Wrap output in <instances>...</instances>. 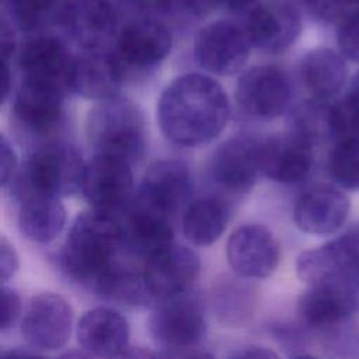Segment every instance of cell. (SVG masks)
I'll list each match as a JSON object with an SVG mask.
<instances>
[{
    "label": "cell",
    "mask_w": 359,
    "mask_h": 359,
    "mask_svg": "<svg viewBox=\"0 0 359 359\" xmlns=\"http://www.w3.org/2000/svg\"><path fill=\"white\" fill-rule=\"evenodd\" d=\"M230 104L223 88L205 74H184L163 91L157 116L161 132L172 143L198 147L224 129Z\"/></svg>",
    "instance_id": "1"
},
{
    "label": "cell",
    "mask_w": 359,
    "mask_h": 359,
    "mask_svg": "<svg viewBox=\"0 0 359 359\" xmlns=\"http://www.w3.org/2000/svg\"><path fill=\"white\" fill-rule=\"evenodd\" d=\"M123 248L121 220L108 213L90 210L72 223L59 254L62 272L73 282L90 285L112 264Z\"/></svg>",
    "instance_id": "2"
},
{
    "label": "cell",
    "mask_w": 359,
    "mask_h": 359,
    "mask_svg": "<svg viewBox=\"0 0 359 359\" xmlns=\"http://www.w3.org/2000/svg\"><path fill=\"white\" fill-rule=\"evenodd\" d=\"M87 137L95 154L122 158L132 165L146 149V123L137 105L123 98L100 101L87 116Z\"/></svg>",
    "instance_id": "3"
},
{
    "label": "cell",
    "mask_w": 359,
    "mask_h": 359,
    "mask_svg": "<svg viewBox=\"0 0 359 359\" xmlns=\"http://www.w3.org/2000/svg\"><path fill=\"white\" fill-rule=\"evenodd\" d=\"M86 163L70 144L50 143L38 149L13 181L17 199L29 195L70 196L81 191Z\"/></svg>",
    "instance_id": "4"
},
{
    "label": "cell",
    "mask_w": 359,
    "mask_h": 359,
    "mask_svg": "<svg viewBox=\"0 0 359 359\" xmlns=\"http://www.w3.org/2000/svg\"><path fill=\"white\" fill-rule=\"evenodd\" d=\"M208 330L206 314L201 300L188 293L156 302L149 331L153 339L165 349L196 346Z\"/></svg>",
    "instance_id": "5"
},
{
    "label": "cell",
    "mask_w": 359,
    "mask_h": 359,
    "mask_svg": "<svg viewBox=\"0 0 359 359\" xmlns=\"http://www.w3.org/2000/svg\"><path fill=\"white\" fill-rule=\"evenodd\" d=\"M296 273L307 286L359 278V223L330 241L303 251L296 259Z\"/></svg>",
    "instance_id": "6"
},
{
    "label": "cell",
    "mask_w": 359,
    "mask_h": 359,
    "mask_svg": "<svg viewBox=\"0 0 359 359\" xmlns=\"http://www.w3.org/2000/svg\"><path fill=\"white\" fill-rule=\"evenodd\" d=\"M358 309L359 278L309 285L297 302L300 324L318 331L349 321Z\"/></svg>",
    "instance_id": "7"
},
{
    "label": "cell",
    "mask_w": 359,
    "mask_h": 359,
    "mask_svg": "<svg viewBox=\"0 0 359 359\" xmlns=\"http://www.w3.org/2000/svg\"><path fill=\"white\" fill-rule=\"evenodd\" d=\"M132 185L130 163L112 156L95 154L86 164L81 194L93 210L116 216L130 203Z\"/></svg>",
    "instance_id": "8"
},
{
    "label": "cell",
    "mask_w": 359,
    "mask_h": 359,
    "mask_svg": "<svg viewBox=\"0 0 359 359\" xmlns=\"http://www.w3.org/2000/svg\"><path fill=\"white\" fill-rule=\"evenodd\" d=\"M73 320L72 306L65 297L43 292L29 300L22 316L21 334L32 348L56 351L67 344Z\"/></svg>",
    "instance_id": "9"
},
{
    "label": "cell",
    "mask_w": 359,
    "mask_h": 359,
    "mask_svg": "<svg viewBox=\"0 0 359 359\" xmlns=\"http://www.w3.org/2000/svg\"><path fill=\"white\" fill-rule=\"evenodd\" d=\"M201 271L198 254L180 244H170L144 259L142 273L154 302L188 293Z\"/></svg>",
    "instance_id": "10"
},
{
    "label": "cell",
    "mask_w": 359,
    "mask_h": 359,
    "mask_svg": "<svg viewBox=\"0 0 359 359\" xmlns=\"http://www.w3.org/2000/svg\"><path fill=\"white\" fill-rule=\"evenodd\" d=\"M226 257L233 272L257 280L271 276L279 264V244L269 229L262 224H243L227 240Z\"/></svg>",
    "instance_id": "11"
},
{
    "label": "cell",
    "mask_w": 359,
    "mask_h": 359,
    "mask_svg": "<svg viewBox=\"0 0 359 359\" xmlns=\"http://www.w3.org/2000/svg\"><path fill=\"white\" fill-rule=\"evenodd\" d=\"M251 46L244 27L220 20L208 24L198 34L195 57L206 72L230 76L245 65Z\"/></svg>",
    "instance_id": "12"
},
{
    "label": "cell",
    "mask_w": 359,
    "mask_h": 359,
    "mask_svg": "<svg viewBox=\"0 0 359 359\" xmlns=\"http://www.w3.org/2000/svg\"><path fill=\"white\" fill-rule=\"evenodd\" d=\"M244 29L252 46L266 53H279L299 38L302 18L287 0H264L247 11Z\"/></svg>",
    "instance_id": "13"
},
{
    "label": "cell",
    "mask_w": 359,
    "mask_h": 359,
    "mask_svg": "<svg viewBox=\"0 0 359 359\" xmlns=\"http://www.w3.org/2000/svg\"><path fill=\"white\" fill-rule=\"evenodd\" d=\"M241 109L258 119L282 115L290 101L292 88L287 76L275 66H255L243 73L236 90Z\"/></svg>",
    "instance_id": "14"
},
{
    "label": "cell",
    "mask_w": 359,
    "mask_h": 359,
    "mask_svg": "<svg viewBox=\"0 0 359 359\" xmlns=\"http://www.w3.org/2000/svg\"><path fill=\"white\" fill-rule=\"evenodd\" d=\"M172 36L165 25L151 18L126 24L118 34L114 52L126 69L144 72L161 63L171 50Z\"/></svg>",
    "instance_id": "15"
},
{
    "label": "cell",
    "mask_w": 359,
    "mask_h": 359,
    "mask_svg": "<svg viewBox=\"0 0 359 359\" xmlns=\"http://www.w3.org/2000/svg\"><path fill=\"white\" fill-rule=\"evenodd\" d=\"M24 80L35 81L72 91V76L74 56H72L65 43L52 35H36L28 39L18 56Z\"/></svg>",
    "instance_id": "16"
},
{
    "label": "cell",
    "mask_w": 359,
    "mask_h": 359,
    "mask_svg": "<svg viewBox=\"0 0 359 359\" xmlns=\"http://www.w3.org/2000/svg\"><path fill=\"white\" fill-rule=\"evenodd\" d=\"M261 143L250 136H238L224 142L210 163L212 180L229 194L244 195L261 172Z\"/></svg>",
    "instance_id": "17"
},
{
    "label": "cell",
    "mask_w": 359,
    "mask_h": 359,
    "mask_svg": "<svg viewBox=\"0 0 359 359\" xmlns=\"http://www.w3.org/2000/svg\"><path fill=\"white\" fill-rule=\"evenodd\" d=\"M192 194L189 168L177 160L154 163L143 177L136 199L143 205L174 217L187 205Z\"/></svg>",
    "instance_id": "18"
},
{
    "label": "cell",
    "mask_w": 359,
    "mask_h": 359,
    "mask_svg": "<svg viewBox=\"0 0 359 359\" xmlns=\"http://www.w3.org/2000/svg\"><path fill=\"white\" fill-rule=\"evenodd\" d=\"M59 22L84 50H91L111 39L118 15L109 0H70L62 6Z\"/></svg>",
    "instance_id": "19"
},
{
    "label": "cell",
    "mask_w": 359,
    "mask_h": 359,
    "mask_svg": "<svg viewBox=\"0 0 359 359\" xmlns=\"http://www.w3.org/2000/svg\"><path fill=\"white\" fill-rule=\"evenodd\" d=\"M349 208V199L339 189L320 185L299 198L293 219L299 230L306 234L331 236L344 227Z\"/></svg>",
    "instance_id": "20"
},
{
    "label": "cell",
    "mask_w": 359,
    "mask_h": 359,
    "mask_svg": "<svg viewBox=\"0 0 359 359\" xmlns=\"http://www.w3.org/2000/svg\"><path fill=\"white\" fill-rule=\"evenodd\" d=\"M121 220L123 233V248L143 261L172 244V219L143 205L132 198L128 208L122 212Z\"/></svg>",
    "instance_id": "21"
},
{
    "label": "cell",
    "mask_w": 359,
    "mask_h": 359,
    "mask_svg": "<svg viewBox=\"0 0 359 359\" xmlns=\"http://www.w3.org/2000/svg\"><path fill=\"white\" fill-rule=\"evenodd\" d=\"M261 172L280 184H296L306 180L313 167V144L289 132L261 143Z\"/></svg>",
    "instance_id": "22"
},
{
    "label": "cell",
    "mask_w": 359,
    "mask_h": 359,
    "mask_svg": "<svg viewBox=\"0 0 359 359\" xmlns=\"http://www.w3.org/2000/svg\"><path fill=\"white\" fill-rule=\"evenodd\" d=\"M125 77V69L115 53L104 49L84 50L74 57L72 91L88 98L104 101L114 98Z\"/></svg>",
    "instance_id": "23"
},
{
    "label": "cell",
    "mask_w": 359,
    "mask_h": 359,
    "mask_svg": "<svg viewBox=\"0 0 359 359\" xmlns=\"http://www.w3.org/2000/svg\"><path fill=\"white\" fill-rule=\"evenodd\" d=\"M129 323L112 307H94L79 320L77 341L83 351L112 359L129 346Z\"/></svg>",
    "instance_id": "24"
},
{
    "label": "cell",
    "mask_w": 359,
    "mask_h": 359,
    "mask_svg": "<svg viewBox=\"0 0 359 359\" xmlns=\"http://www.w3.org/2000/svg\"><path fill=\"white\" fill-rule=\"evenodd\" d=\"M63 94L56 87L22 80L14 98V115L25 129L49 133L63 116Z\"/></svg>",
    "instance_id": "25"
},
{
    "label": "cell",
    "mask_w": 359,
    "mask_h": 359,
    "mask_svg": "<svg viewBox=\"0 0 359 359\" xmlns=\"http://www.w3.org/2000/svg\"><path fill=\"white\" fill-rule=\"evenodd\" d=\"M18 201V227L25 238L48 244L60 236L66 224V210L60 198L29 194Z\"/></svg>",
    "instance_id": "26"
},
{
    "label": "cell",
    "mask_w": 359,
    "mask_h": 359,
    "mask_svg": "<svg viewBox=\"0 0 359 359\" xmlns=\"http://www.w3.org/2000/svg\"><path fill=\"white\" fill-rule=\"evenodd\" d=\"M258 290L252 280L238 275H223L212 287V309L227 325H243L254 316Z\"/></svg>",
    "instance_id": "27"
},
{
    "label": "cell",
    "mask_w": 359,
    "mask_h": 359,
    "mask_svg": "<svg viewBox=\"0 0 359 359\" xmlns=\"http://www.w3.org/2000/svg\"><path fill=\"white\" fill-rule=\"evenodd\" d=\"M230 220V205L219 196H205L191 202L182 216L184 236L195 245L216 243Z\"/></svg>",
    "instance_id": "28"
},
{
    "label": "cell",
    "mask_w": 359,
    "mask_h": 359,
    "mask_svg": "<svg viewBox=\"0 0 359 359\" xmlns=\"http://www.w3.org/2000/svg\"><path fill=\"white\" fill-rule=\"evenodd\" d=\"M300 73L309 91L323 101L337 95L348 77V69L342 56L327 48L307 52L302 59Z\"/></svg>",
    "instance_id": "29"
},
{
    "label": "cell",
    "mask_w": 359,
    "mask_h": 359,
    "mask_svg": "<svg viewBox=\"0 0 359 359\" xmlns=\"http://www.w3.org/2000/svg\"><path fill=\"white\" fill-rule=\"evenodd\" d=\"M88 289L108 302L128 307H140L154 302L142 271L137 272L118 261L105 269Z\"/></svg>",
    "instance_id": "30"
},
{
    "label": "cell",
    "mask_w": 359,
    "mask_h": 359,
    "mask_svg": "<svg viewBox=\"0 0 359 359\" xmlns=\"http://www.w3.org/2000/svg\"><path fill=\"white\" fill-rule=\"evenodd\" d=\"M290 132L299 135L310 144L334 137L331 126V105L323 100L306 101L292 116Z\"/></svg>",
    "instance_id": "31"
},
{
    "label": "cell",
    "mask_w": 359,
    "mask_h": 359,
    "mask_svg": "<svg viewBox=\"0 0 359 359\" xmlns=\"http://www.w3.org/2000/svg\"><path fill=\"white\" fill-rule=\"evenodd\" d=\"M328 168L338 185L359 191V139L339 140L330 156Z\"/></svg>",
    "instance_id": "32"
},
{
    "label": "cell",
    "mask_w": 359,
    "mask_h": 359,
    "mask_svg": "<svg viewBox=\"0 0 359 359\" xmlns=\"http://www.w3.org/2000/svg\"><path fill=\"white\" fill-rule=\"evenodd\" d=\"M11 20L22 29H35L60 17L59 0H6Z\"/></svg>",
    "instance_id": "33"
},
{
    "label": "cell",
    "mask_w": 359,
    "mask_h": 359,
    "mask_svg": "<svg viewBox=\"0 0 359 359\" xmlns=\"http://www.w3.org/2000/svg\"><path fill=\"white\" fill-rule=\"evenodd\" d=\"M331 126L338 142L359 139V86L351 84L348 93L331 105Z\"/></svg>",
    "instance_id": "34"
},
{
    "label": "cell",
    "mask_w": 359,
    "mask_h": 359,
    "mask_svg": "<svg viewBox=\"0 0 359 359\" xmlns=\"http://www.w3.org/2000/svg\"><path fill=\"white\" fill-rule=\"evenodd\" d=\"M324 348L331 359H359V328L345 321L321 331Z\"/></svg>",
    "instance_id": "35"
},
{
    "label": "cell",
    "mask_w": 359,
    "mask_h": 359,
    "mask_svg": "<svg viewBox=\"0 0 359 359\" xmlns=\"http://www.w3.org/2000/svg\"><path fill=\"white\" fill-rule=\"evenodd\" d=\"M337 39L341 53L359 63V10L349 13L341 21Z\"/></svg>",
    "instance_id": "36"
},
{
    "label": "cell",
    "mask_w": 359,
    "mask_h": 359,
    "mask_svg": "<svg viewBox=\"0 0 359 359\" xmlns=\"http://www.w3.org/2000/svg\"><path fill=\"white\" fill-rule=\"evenodd\" d=\"M307 13L316 20L334 22L344 20L349 13V0H303Z\"/></svg>",
    "instance_id": "37"
},
{
    "label": "cell",
    "mask_w": 359,
    "mask_h": 359,
    "mask_svg": "<svg viewBox=\"0 0 359 359\" xmlns=\"http://www.w3.org/2000/svg\"><path fill=\"white\" fill-rule=\"evenodd\" d=\"M20 310H21L20 294L17 293L15 289L3 285L1 286V321H0V328L3 332L14 325V323L20 316Z\"/></svg>",
    "instance_id": "38"
},
{
    "label": "cell",
    "mask_w": 359,
    "mask_h": 359,
    "mask_svg": "<svg viewBox=\"0 0 359 359\" xmlns=\"http://www.w3.org/2000/svg\"><path fill=\"white\" fill-rule=\"evenodd\" d=\"M17 156L13 146L7 142L4 136L0 137V174L1 185L8 187L15 180L17 174Z\"/></svg>",
    "instance_id": "39"
},
{
    "label": "cell",
    "mask_w": 359,
    "mask_h": 359,
    "mask_svg": "<svg viewBox=\"0 0 359 359\" xmlns=\"http://www.w3.org/2000/svg\"><path fill=\"white\" fill-rule=\"evenodd\" d=\"M18 266H20L18 255H17L13 244L8 243L4 237H1V241H0V279H1L3 285L15 275V272L18 271Z\"/></svg>",
    "instance_id": "40"
},
{
    "label": "cell",
    "mask_w": 359,
    "mask_h": 359,
    "mask_svg": "<svg viewBox=\"0 0 359 359\" xmlns=\"http://www.w3.org/2000/svg\"><path fill=\"white\" fill-rule=\"evenodd\" d=\"M137 11L156 15L181 8V0H128Z\"/></svg>",
    "instance_id": "41"
},
{
    "label": "cell",
    "mask_w": 359,
    "mask_h": 359,
    "mask_svg": "<svg viewBox=\"0 0 359 359\" xmlns=\"http://www.w3.org/2000/svg\"><path fill=\"white\" fill-rule=\"evenodd\" d=\"M229 359H279L278 353L266 346L245 345L234 351Z\"/></svg>",
    "instance_id": "42"
},
{
    "label": "cell",
    "mask_w": 359,
    "mask_h": 359,
    "mask_svg": "<svg viewBox=\"0 0 359 359\" xmlns=\"http://www.w3.org/2000/svg\"><path fill=\"white\" fill-rule=\"evenodd\" d=\"M157 359H215L208 351L192 348H180V349H165L157 355Z\"/></svg>",
    "instance_id": "43"
},
{
    "label": "cell",
    "mask_w": 359,
    "mask_h": 359,
    "mask_svg": "<svg viewBox=\"0 0 359 359\" xmlns=\"http://www.w3.org/2000/svg\"><path fill=\"white\" fill-rule=\"evenodd\" d=\"M112 359H157V355L142 346H128Z\"/></svg>",
    "instance_id": "44"
},
{
    "label": "cell",
    "mask_w": 359,
    "mask_h": 359,
    "mask_svg": "<svg viewBox=\"0 0 359 359\" xmlns=\"http://www.w3.org/2000/svg\"><path fill=\"white\" fill-rule=\"evenodd\" d=\"M1 359H43L41 355L27 349H8L1 353Z\"/></svg>",
    "instance_id": "45"
},
{
    "label": "cell",
    "mask_w": 359,
    "mask_h": 359,
    "mask_svg": "<svg viewBox=\"0 0 359 359\" xmlns=\"http://www.w3.org/2000/svg\"><path fill=\"white\" fill-rule=\"evenodd\" d=\"M219 3L233 11H248L257 4V0H219Z\"/></svg>",
    "instance_id": "46"
},
{
    "label": "cell",
    "mask_w": 359,
    "mask_h": 359,
    "mask_svg": "<svg viewBox=\"0 0 359 359\" xmlns=\"http://www.w3.org/2000/svg\"><path fill=\"white\" fill-rule=\"evenodd\" d=\"M57 359H94V356L87 353L86 351H67L62 353Z\"/></svg>",
    "instance_id": "47"
},
{
    "label": "cell",
    "mask_w": 359,
    "mask_h": 359,
    "mask_svg": "<svg viewBox=\"0 0 359 359\" xmlns=\"http://www.w3.org/2000/svg\"><path fill=\"white\" fill-rule=\"evenodd\" d=\"M293 359H320V358H317V356H314V355H310V353H302V355L294 356Z\"/></svg>",
    "instance_id": "48"
},
{
    "label": "cell",
    "mask_w": 359,
    "mask_h": 359,
    "mask_svg": "<svg viewBox=\"0 0 359 359\" xmlns=\"http://www.w3.org/2000/svg\"><path fill=\"white\" fill-rule=\"evenodd\" d=\"M351 4H359V0H349Z\"/></svg>",
    "instance_id": "49"
}]
</instances>
